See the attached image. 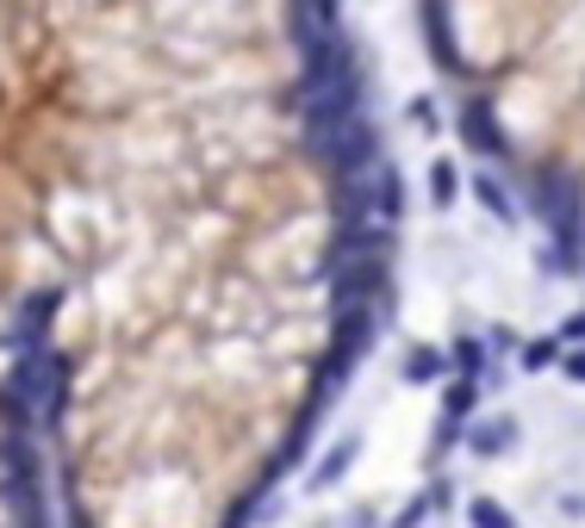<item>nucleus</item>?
<instances>
[{
	"instance_id": "obj_1",
	"label": "nucleus",
	"mask_w": 585,
	"mask_h": 528,
	"mask_svg": "<svg viewBox=\"0 0 585 528\" xmlns=\"http://www.w3.org/2000/svg\"><path fill=\"white\" fill-rule=\"evenodd\" d=\"M380 293L336 0H0V528H250Z\"/></svg>"
}]
</instances>
